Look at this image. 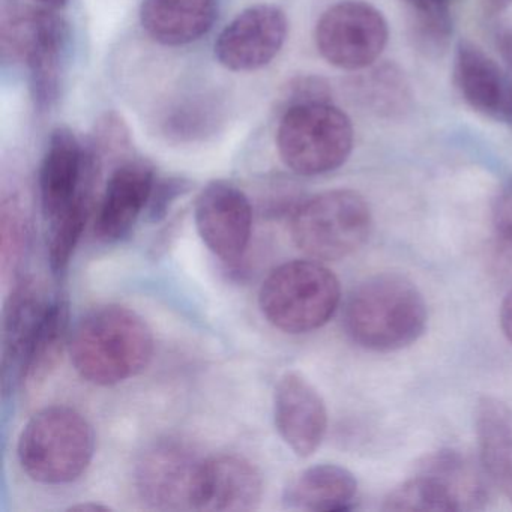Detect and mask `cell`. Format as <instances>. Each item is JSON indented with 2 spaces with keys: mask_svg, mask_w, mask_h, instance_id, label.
Listing matches in <instances>:
<instances>
[{
  "mask_svg": "<svg viewBox=\"0 0 512 512\" xmlns=\"http://www.w3.org/2000/svg\"><path fill=\"white\" fill-rule=\"evenodd\" d=\"M289 20L277 5L259 4L239 13L215 41L218 64L251 73L271 64L286 44Z\"/></svg>",
  "mask_w": 512,
  "mask_h": 512,
  "instance_id": "obj_10",
  "label": "cell"
},
{
  "mask_svg": "<svg viewBox=\"0 0 512 512\" xmlns=\"http://www.w3.org/2000/svg\"><path fill=\"white\" fill-rule=\"evenodd\" d=\"M223 124V110L214 98L188 97L164 110L158 121L161 136L172 143H197L215 136Z\"/></svg>",
  "mask_w": 512,
  "mask_h": 512,
  "instance_id": "obj_22",
  "label": "cell"
},
{
  "mask_svg": "<svg viewBox=\"0 0 512 512\" xmlns=\"http://www.w3.org/2000/svg\"><path fill=\"white\" fill-rule=\"evenodd\" d=\"M101 160L121 158L131 149V133L127 122L116 112H107L98 119L88 140Z\"/></svg>",
  "mask_w": 512,
  "mask_h": 512,
  "instance_id": "obj_29",
  "label": "cell"
},
{
  "mask_svg": "<svg viewBox=\"0 0 512 512\" xmlns=\"http://www.w3.org/2000/svg\"><path fill=\"white\" fill-rule=\"evenodd\" d=\"M94 427L73 407L50 406L35 413L19 437L17 455L23 472L46 485L70 484L91 466Z\"/></svg>",
  "mask_w": 512,
  "mask_h": 512,
  "instance_id": "obj_4",
  "label": "cell"
},
{
  "mask_svg": "<svg viewBox=\"0 0 512 512\" xmlns=\"http://www.w3.org/2000/svg\"><path fill=\"white\" fill-rule=\"evenodd\" d=\"M356 89L365 106L388 118L403 115L412 103V91L406 76L392 64L380 65L359 77Z\"/></svg>",
  "mask_w": 512,
  "mask_h": 512,
  "instance_id": "obj_25",
  "label": "cell"
},
{
  "mask_svg": "<svg viewBox=\"0 0 512 512\" xmlns=\"http://www.w3.org/2000/svg\"><path fill=\"white\" fill-rule=\"evenodd\" d=\"M37 7L47 8V10H59L68 4V0H32Z\"/></svg>",
  "mask_w": 512,
  "mask_h": 512,
  "instance_id": "obj_37",
  "label": "cell"
},
{
  "mask_svg": "<svg viewBox=\"0 0 512 512\" xmlns=\"http://www.w3.org/2000/svg\"><path fill=\"white\" fill-rule=\"evenodd\" d=\"M68 352L83 380L113 386L148 367L154 355V335L136 311L122 305H103L74 326Z\"/></svg>",
  "mask_w": 512,
  "mask_h": 512,
  "instance_id": "obj_1",
  "label": "cell"
},
{
  "mask_svg": "<svg viewBox=\"0 0 512 512\" xmlns=\"http://www.w3.org/2000/svg\"><path fill=\"white\" fill-rule=\"evenodd\" d=\"M427 304L418 287L397 274L368 278L352 290L344 328L353 343L371 352H395L415 343L427 326Z\"/></svg>",
  "mask_w": 512,
  "mask_h": 512,
  "instance_id": "obj_2",
  "label": "cell"
},
{
  "mask_svg": "<svg viewBox=\"0 0 512 512\" xmlns=\"http://www.w3.org/2000/svg\"><path fill=\"white\" fill-rule=\"evenodd\" d=\"M70 29L55 10L11 8L0 22L4 62L25 64L35 110L46 115L58 104L67 68Z\"/></svg>",
  "mask_w": 512,
  "mask_h": 512,
  "instance_id": "obj_3",
  "label": "cell"
},
{
  "mask_svg": "<svg viewBox=\"0 0 512 512\" xmlns=\"http://www.w3.org/2000/svg\"><path fill=\"white\" fill-rule=\"evenodd\" d=\"M370 206L352 190H331L299 203L292 214V238L311 259H346L367 242L371 232Z\"/></svg>",
  "mask_w": 512,
  "mask_h": 512,
  "instance_id": "obj_6",
  "label": "cell"
},
{
  "mask_svg": "<svg viewBox=\"0 0 512 512\" xmlns=\"http://www.w3.org/2000/svg\"><path fill=\"white\" fill-rule=\"evenodd\" d=\"M475 431L482 469L512 505V407L499 398L482 397Z\"/></svg>",
  "mask_w": 512,
  "mask_h": 512,
  "instance_id": "obj_19",
  "label": "cell"
},
{
  "mask_svg": "<svg viewBox=\"0 0 512 512\" xmlns=\"http://www.w3.org/2000/svg\"><path fill=\"white\" fill-rule=\"evenodd\" d=\"M28 215L17 194L5 197L0 206V271L4 280L16 277L26 257Z\"/></svg>",
  "mask_w": 512,
  "mask_h": 512,
  "instance_id": "obj_26",
  "label": "cell"
},
{
  "mask_svg": "<svg viewBox=\"0 0 512 512\" xmlns=\"http://www.w3.org/2000/svg\"><path fill=\"white\" fill-rule=\"evenodd\" d=\"M319 103H332V89L328 80L317 74H299L281 86L275 109L281 116L295 107Z\"/></svg>",
  "mask_w": 512,
  "mask_h": 512,
  "instance_id": "obj_28",
  "label": "cell"
},
{
  "mask_svg": "<svg viewBox=\"0 0 512 512\" xmlns=\"http://www.w3.org/2000/svg\"><path fill=\"white\" fill-rule=\"evenodd\" d=\"M200 464L202 460L178 440L152 443L142 452L134 470L140 499L158 511L193 509Z\"/></svg>",
  "mask_w": 512,
  "mask_h": 512,
  "instance_id": "obj_11",
  "label": "cell"
},
{
  "mask_svg": "<svg viewBox=\"0 0 512 512\" xmlns=\"http://www.w3.org/2000/svg\"><path fill=\"white\" fill-rule=\"evenodd\" d=\"M383 511L458 512L460 502L454 491L436 473L416 464L415 473L389 491Z\"/></svg>",
  "mask_w": 512,
  "mask_h": 512,
  "instance_id": "obj_23",
  "label": "cell"
},
{
  "mask_svg": "<svg viewBox=\"0 0 512 512\" xmlns=\"http://www.w3.org/2000/svg\"><path fill=\"white\" fill-rule=\"evenodd\" d=\"M500 328L505 334L506 340L512 344V289L503 299L502 307H500Z\"/></svg>",
  "mask_w": 512,
  "mask_h": 512,
  "instance_id": "obj_33",
  "label": "cell"
},
{
  "mask_svg": "<svg viewBox=\"0 0 512 512\" xmlns=\"http://www.w3.org/2000/svg\"><path fill=\"white\" fill-rule=\"evenodd\" d=\"M388 23L361 0L332 5L317 22V50L332 67L361 71L373 67L388 44Z\"/></svg>",
  "mask_w": 512,
  "mask_h": 512,
  "instance_id": "obj_8",
  "label": "cell"
},
{
  "mask_svg": "<svg viewBox=\"0 0 512 512\" xmlns=\"http://www.w3.org/2000/svg\"><path fill=\"white\" fill-rule=\"evenodd\" d=\"M358 494V481L346 467L316 464L302 470L284 488L286 508L308 512L347 511Z\"/></svg>",
  "mask_w": 512,
  "mask_h": 512,
  "instance_id": "obj_20",
  "label": "cell"
},
{
  "mask_svg": "<svg viewBox=\"0 0 512 512\" xmlns=\"http://www.w3.org/2000/svg\"><path fill=\"white\" fill-rule=\"evenodd\" d=\"M157 179L154 167L143 160H124L107 182L98 206L94 232L98 241L115 244L130 235L148 209Z\"/></svg>",
  "mask_w": 512,
  "mask_h": 512,
  "instance_id": "obj_16",
  "label": "cell"
},
{
  "mask_svg": "<svg viewBox=\"0 0 512 512\" xmlns=\"http://www.w3.org/2000/svg\"><path fill=\"white\" fill-rule=\"evenodd\" d=\"M410 40L422 55L442 56L448 49L452 35V20L449 10H412Z\"/></svg>",
  "mask_w": 512,
  "mask_h": 512,
  "instance_id": "obj_27",
  "label": "cell"
},
{
  "mask_svg": "<svg viewBox=\"0 0 512 512\" xmlns=\"http://www.w3.org/2000/svg\"><path fill=\"white\" fill-rule=\"evenodd\" d=\"M50 299L35 278L14 283L2 320V389L10 394L22 386L23 371Z\"/></svg>",
  "mask_w": 512,
  "mask_h": 512,
  "instance_id": "obj_15",
  "label": "cell"
},
{
  "mask_svg": "<svg viewBox=\"0 0 512 512\" xmlns=\"http://www.w3.org/2000/svg\"><path fill=\"white\" fill-rule=\"evenodd\" d=\"M491 215L497 235L512 245V179H509L497 193Z\"/></svg>",
  "mask_w": 512,
  "mask_h": 512,
  "instance_id": "obj_31",
  "label": "cell"
},
{
  "mask_svg": "<svg viewBox=\"0 0 512 512\" xmlns=\"http://www.w3.org/2000/svg\"><path fill=\"white\" fill-rule=\"evenodd\" d=\"M70 511H82V512H98V511H112L109 506L101 505V503H79V505L71 506Z\"/></svg>",
  "mask_w": 512,
  "mask_h": 512,
  "instance_id": "obj_36",
  "label": "cell"
},
{
  "mask_svg": "<svg viewBox=\"0 0 512 512\" xmlns=\"http://www.w3.org/2000/svg\"><path fill=\"white\" fill-rule=\"evenodd\" d=\"M410 5L412 10H449V4L452 0H404Z\"/></svg>",
  "mask_w": 512,
  "mask_h": 512,
  "instance_id": "obj_34",
  "label": "cell"
},
{
  "mask_svg": "<svg viewBox=\"0 0 512 512\" xmlns=\"http://www.w3.org/2000/svg\"><path fill=\"white\" fill-rule=\"evenodd\" d=\"M101 169L103 160L89 143L83 145L70 128H56L40 170L41 205L47 220H53L86 191L95 190Z\"/></svg>",
  "mask_w": 512,
  "mask_h": 512,
  "instance_id": "obj_9",
  "label": "cell"
},
{
  "mask_svg": "<svg viewBox=\"0 0 512 512\" xmlns=\"http://www.w3.org/2000/svg\"><path fill=\"white\" fill-rule=\"evenodd\" d=\"M275 428L298 457L308 458L320 448L328 430L325 401L304 374L287 371L274 392Z\"/></svg>",
  "mask_w": 512,
  "mask_h": 512,
  "instance_id": "obj_13",
  "label": "cell"
},
{
  "mask_svg": "<svg viewBox=\"0 0 512 512\" xmlns=\"http://www.w3.org/2000/svg\"><path fill=\"white\" fill-rule=\"evenodd\" d=\"M94 194L95 190L86 191L73 205L68 206L65 211L49 221L47 256H49L50 269L55 275L64 274L70 266L74 251L88 226L92 206H94Z\"/></svg>",
  "mask_w": 512,
  "mask_h": 512,
  "instance_id": "obj_24",
  "label": "cell"
},
{
  "mask_svg": "<svg viewBox=\"0 0 512 512\" xmlns=\"http://www.w3.org/2000/svg\"><path fill=\"white\" fill-rule=\"evenodd\" d=\"M479 4H481L485 14L496 16V14L508 10L512 5V0H479Z\"/></svg>",
  "mask_w": 512,
  "mask_h": 512,
  "instance_id": "obj_35",
  "label": "cell"
},
{
  "mask_svg": "<svg viewBox=\"0 0 512 512\" xmlns=\"http://www.w3.org/2000/svg\"><path fill=\"white\" fill-rule=\"evenodd\" d=\"M191 188H193V182L182 176L155 179L148 203V215L151 221L158 223L164 220L172 206L185 194L190 193Z\"/></svg>",
  "mask_w": 512,
  "mask_h": 512,
  "instance_id": "obj_30",
  "label": "cell"
},
{
  "mask_svg": "<svg viewBox=\"0 0 512 512\" xmlns=\"http://www.w3.org/2000/svg\"><path fill=\"white\" fill-rule=\"evenodd\" d=\"M262 497V475L247 458L220 454L202 460L194 487L193 509L196 511H256Z\"/></svg>",
  "mask_w": 512,
  "mask_h": 512,
  "instance_id": "obj_14",
  "label": "cell"
},
{
  "mask_svg": "<svg viewBox=\"0 0 512 512\" xmlns=\"http://www.w3.org/2000/svg\"><path fill=\"white\" fill-rule=\"evenodd\" d=\"M197 232L223 262L244 257L253 232V208L244 191L224 181L206 185L194 205Z\"/></svg>",
  "mask_w": 512,
  "mask_h": 512,
  "instance_id": "obj_12",
  "label": "cell"
},
{
  "mask_svg": "<svg viewBox=\"0 0 512 512\" xmlns=\"http://www.w3.org/2000/svg\"><path fill=\"white\" fill-rule=\"evenodd\" d=\"M341 286L320 260H292L271 272L259 293L265 319L286 334H308L331 320Z\"/></svg>",
  "mask_w": 512,
  "mask_h": 512,
  "instance_id": "obj_5",
  "label": "cell"
},
{
  "mask_svg": "<svg viewBox=\"0 0 512 512\" xmlns=\"http://www.w3.org/2000/svg\"><path fill=\"white\" fill-rule=\"evenodd\" d=\"M497 49H499L500 56L505 61L508 67V74L512 80V25L505 26L497 32Z\"/></svg>",
  "mask_w": 512,
  "mask_h": 512,
  "instance_id": "obj_32",
  "label": "cell"
},
{
  "mask_svg": "<svg viewBox=\"0 0 512 512\" xmlns=\"http://www.w3.org/2000/svg\"><path fill=\"white\" fill-rule=\"evenodd\" d=\"M217 13V0H143L140 23L161 46H187L211 31Z\"/></svg>",
  "mask_w": 512,
  "mask_h": 512,
  "instance_id": "obj_18",
  "label": "cell"
},
{
  "mask_svg": "<svg viewBox=\"0 0 512 512\" xmlns=\"http://www.w3.org/2000/svg\"><path fill=\"white\" fill-rule=\"evenodd\" d=\"M349 116L332 103L295 107L281 115L277 149L281 161L301 176L334 172L353 149Z\"/></svg>",
  "mask_w": 512,
  "mask_h": 512,
  "instance_id": "obj_7",
  "label": "cell"
},
{
  "mask_svg": "<svg viewBox=\"0 0 512 512\" xmlns=\"http://www.w3.org/2000/svg\"><path fill=\"white\" fill-rule=\"evenodd\" d=\"M70 337V301L59 293L50 299L41 320L23 371L22 388H35L50 377L70 344Z\"/></svg>",
  "mask_w": 512,
  "mask_h": 512,
  "instance_id": "obj_21",
  "label": "cell"
},
{
  "mask_svg": "<svg viewBox=\"0 0 512 512\" xmlns=\"http://www.w3.org/2000/svg\"><path fill=\"white\" fill-rule=\"evenodd\" d=\"M454 82L464 103L484 118L512 127V80L481 47L461 41Z\"/></svg>",
  "mask_w": 512,
  "mask_h": 512,
  "instance_id": "obj_17",
  "label": "cell"
}]
</instances>
